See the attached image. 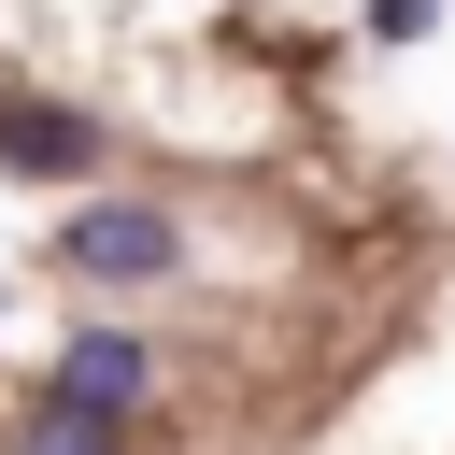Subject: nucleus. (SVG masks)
I'll use <instances>...</instances> for the list:
<instances>
[{"instance_id": "1", "label": "nucleus", "mask_w": 455, "mask_h": 455, "mask_svg": "<svg viewBox=\"0 0 455 455\" xmlns=\"http://www.w3.org/2000/svg\"><path fill=\"white\" fill-rule=\"evenodd\" d=\"M185 242H171V213L156 199H100V213H71V270H100V284H156Z\"/></svg>"}, {"instance_id": "2", "label": "nucleus", "mask_w": 455, "mask_h": 455, "mask_svg": "<svg viewBox=\"0 0 455 455\" xmlns=\"http://www.w3.org/2000/svg\"><path fill=\"white\" fill-rule=\"evenodd\" d=\"M142 384H156V370H142V341H128V327H85V341H57V384H43V398H71V412H114V427H128V412H142Z\"/></svg>"}, {"instance_id": "3", "label": "nucleus", "mask_w": 455, "mask_h": 455, "mask_svg": "<svg viewBox=\"0 0 455 455\" xmlns=\"http://www.w3.org/2000/svg\"><path fill=\"white\" fill-rule=\"evenodd\" d=\"M0 171L71 185V171H100V128H85V114H57V100H0Z\"/></svg>"}, {"instance_id": "4", "label": "nucleus", "mask_w": 455, "mask_h": 455, "mask_svg": "<svg viewBox=\"0 0 455 455\" xmlns=\"http://www.w3.org/2000/svg\"><path fill=\"white\" fill-rule=\"evenodd\" d=\"M14 455H114V412H71V398H43Z\"/></svg>"}, {"instance_id": "5", "label": "nucleus", "mask_w": 455, "mask_h": 455, "mask_svg": "<svg viewBox=\"0 0 455 455\" xmlns=\"http://www.w3.org/2000/svg\"><path fill=\"white\" fill-rule=\"evenodd\" d=\"M427 14H441V0H370V28H384V43H412Z\"/></svg>"}]
</instances>
